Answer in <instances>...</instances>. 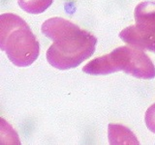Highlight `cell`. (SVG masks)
I'll return each mask as SVG.
<instances>
[{"label": "cell", "mask_w": 155, "mask_h": 145, "mask_svg": "<svg viewBox=\"0 0 155 145\" xmlns=\"http://www.w3.org/2000/svg\"><path fill=\"white\" fill-rule=\"evenodd\" d=\"M41 30L53 41L47 51V60L58 70L76 68L95 51L96 37L65 18L48 19Z\"/></svg>", "instance_id": "obj_1"}, {"label": "cell", "mask_w": 155, "mask_h": 145, "mask_svg": "<svg viewBox=\"0 0 155 145\" xmlns=\"http://www.w3.org/2000/svg\"><path fill=\"white\" fill-rule=\"evenodd\" d=\"M135 25L126 27L119 37L128 45L155 52V2L144 1L135 8Z\"/></svg>", "instance_id": "obj_4"}, {"label": "cell", "mask_w": 155, "mask_h": 145, "mask_svg": "<svg viewBox=\"0 0 155 145\" xmlns=\"http://www.w3.org/2000/svg\"><path fill=\"white\" fill-rule=\"evenodd\" d=\"M0 47L18 67H28L40 54V44L23 19L12 13L0 16Z\"/></svg>", "instance_id": "obj_2"}, {"label": "cell", "mask_w": 155, "mask_h": 145, "mask_svg": "<svg viewBox=\"0 0 155 145\" xmlns=\"http://www.w3.org/2000/svg\"><path fill=\"white\" fill-rule=\"evenodd\" d=\"M109 139L110 144H140L131 130L122 125H109Z\"/></svg>", "instance_id": "obj_5"}, {"label": "cell", "mask_w": 155, "mask_h": 145, "mask_svg": "<svg viewBox=\"0 0 155 145\" xmlns=\"http://www.w3.org/2000/svg\"><path fill=\"white\" fill-rule=\"evenodd\" d=\"M85 74L100 76L118 71L138 79H152L155 77V66L143 50L135 47H119L109 54L91 60L82 68Z\"/></svg>", "instance_id": "obj_3"}, {"label": "cell", "mask_w": 155, "mask_h": 145, "mask_svg": "<svg viewBox=\"0 0 155 145\" xmlns=\"http://www.w3.org/2000/svg\"><path fill=\"white\" fill-rule=\"evenodd\" d=\"M53 0H18V3L26 13L39 14L46 11L52 4Z\"/></svg>", "instance_id": "obj_6"}, {"label": "cell", "mask_w": 155, "mask_h": 145, "mask_svg": "<svg viewBox=\"0 0 155 145\" xmlns=\"http://www.w3.org/2000/svg\"><path fill=\"white\" fill-rule=\"evenodd\" d=\"M144 120L148 130L155 134V104L150 105L148 109L147 110Z\"/></svg>", "instance_id": "obj_7"}]
</instances>
